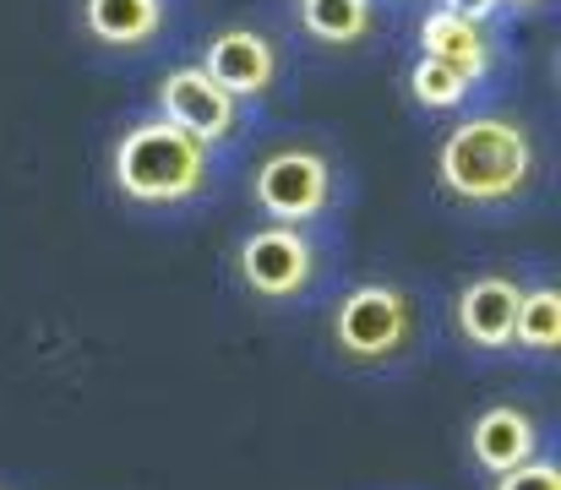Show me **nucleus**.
<instances>
[{"instance_id": "obj_10", "label": "nucleus", "mask_w": 561, "mask_h": 490, "mask_svg": "<svg viewBox=\"0 0 561 490\" xmlns=\"http://www.w3.org/2000/svg\"><path fill=\"white\" fill-rule=\"evenodd\" d=\"M414 44H420L425 60H442V66L463 71L474 88L496 71V55H502L496 27L480 22V16H463V11H453V5H431V11L420 16V27H414Z\"/></svg>"}, {"instance_id": "obj_2", "label": "nucleus", "mask_w": 561, "mask_h": 490, "mask_svg": "<svg viewBox=\"0 0 561 490\" xmlns=\"http://www.w3.org/2000/svg\"><path fill=\"white\" fill-rule=\"evenodd\" d=\"M110 185L131 213H191L218 191V153L181 126L142 115L110 148Z\"/></svg>"}, {"instance_id": "obj_9", "label": "nucleus", "mask_w": 561, "mask_h": 490, "mask_svg": "<svg viewBox=\"0 0 561 490\" xmlns=\"http://www.w3.org/2000/svg\"><path fill=\"white\" fill-rule=\"evenodd\" d=\"M546 453H551V431L529 403H485L469 420V464L485 480H496L507 469H524Z\"/></svg>"}, {"instance_id": "obj_7", "label": "nucleus", "mask_w": 561, "mask_h": 490, "mask_svg": "<svg viewBox=\"0 0 561 490\" xmlns=\"http://www.w3.org/2000/svg\"><path fill=\"white\" fill-rule=\"evenodd\" d=\"M153 115L170 121V126H181L191 143H202V148H213V153L245 137V104L229 99L202 66H175V71L159 77Z\"/></svg>"}, {"instance_id": "obj_5", "label": "nucleus", "mask_w": 561, "mask_h": 490, "mask_svg": "<svg viewBox=\"0 0 561 490\" xmlns=\"http://www.w3.org/2000/svg\"><path fill=\"white\" fill-rule=\"evenodd\" d=\"M245 196L256 207V224H289V229H322L344 207V169L333 148L295 137L273 143L262 159L251 163Z\"/></svg>"}, {"instance_id": "obj_11", "label": "nucleus", "mask_w": 561, "mask_h": 490, "mask_svg": "<svg viewBox=\"0 0 561 490\" xmlns=\"http://www.w3.org/2000/svg\"><path fill=\"white\" fill-rule=\"evenodd\" d=\"M170 27V0H82V33L104 49H153Z\"/></svg>"}, {"instance_id": "obj_15", "label": "nucleus", "mask_w": 561, "mask_h": 490, "mask_svg": "<svg viewBox=\"0 0 561 490\" xmlns=\"http://www.w3.org/2000/svg\"><path fill=\"white\" fill-rule=\"evenodd\" d=\"M491 490H561V464L546 453V458H535V464H524V469L496 475Z\"/></svg>"}, {"instance_id": "obj_4", "label": "nucleus", "mask_w": 561, "mask_h": 490, "mask_svg": "<svg viewBox=\"0 0 561 490\" xmlns=\"http://www.w3.org/2000/svg\"><path fill=\"white\" fill-rule=\"evenodd\" d=\"M420 295L398 278H360L328 311V349L350 371H392L420 349Z\"/></svg>"}, {"instance_id": "obj_1", "label": "nucleus", "mask_w": 561, "mask_h": 490, "mask_svg": "<svg viewBox=\"0 0 561 490\" xmlns=\"http://www.w3.org/2000/svg\"><path fill=\"white\" fill-rule=\"evenodd\" d=\"M436 191L447 207L474 218H507L529 207L546 185V148L540 132L507 110L463 115L436 143Z\"/></svg>"}, {"instance_id": "obj_17", "label": "nucleus", "mask_w": 561, "mask_h": 490, "mask_svg": "<svg viewBox=\"0 0 561 490\" xmlns=\"http://www.w3.org/2000/svg\"><path fill=\"white\" fill-rule=\"evenodd\" d=\"M0 490H5V486H0Z\"/></svg>"}, {"instance_id": "obj_16", "label": "nucleus", "mask_w": 561, "mask_h": 490, "mask_svg": "<svg viewBox=\"0 0 561 490\" xmlns=\"http://www.w3.org/2000/svg\"><path fill=\"white\" fill-rule=\"evenodd\" d=\"M496 5H513V11H540L546 0H496Z\"/></svg>"}, {"instance_id": "obj_14", "label": "nucleus", "mask_w": 561, "mask_h": 490, "mask_svg": "<svg viewBox=\"0 0 561 490\" xmlns=\"http://www.w3.org/2000/svg\"><path fill=\"white\" fill-rule=\"evenodd\" d=\"M403 88H409L414 110H425V115H453V110H463L469 93H474V82H469L463 71H453V66H442V60H425V55H414Z\"/></svg>"}, {"instance_id": "obj_8", "label": "nucleus", "mask_w": 561, "mask_h": 490, "mask_svg": "<svg viewBox=\"0 0 561 490\" xmlns=\"http://www.w3.org/2000/svg\"><path fill=\"white\" fill-rule=\"evenodd\" d=\"M196 66H202L229 99H240V104H256V99H267V93L284 82V49H278L262 27H251V22L218 27V33L207 38V49H202Z\"/></svg>"}, {"instance_id": "obj_6", "label": "nucleus", "mask_w": 561, "mask_h": 490, "mask_svg": "<svg viewBox=\"0 0 561 490\" xmlns=\"http://www.w3.org/2000/svg\"><path fill=\"white\" fill-rule=\"evenodd\" d=\"M518 300H524V278L507 267H485L469 273L453 300H447V332L458 349L480 354V360H502L513 354V327H518Z\"/></svg>"}, {"instance_id": "obj_3", "label": "nucleus", "mask_w": 561, "mask_h": 490, "mask_svg": "<svg viewBox=\"0 0 561 490\" xmlns=\"http://www.w3.org/2000/svg\"><path fill=\"white\" fill-rule=\"evenodd\" d=\"M328 273H333V246L317 229L251 224L234 235V251H229L234 289L267 311H295V306L317 300Z\"/></svg>"}, {"instance_id": "obj_13", "label": "nucleus", "mask_w": 561, "mask_h": 490, "mask_svg": "<svg viewBox=\"0 0 561 490\" xmlns=\"http://www.w3.org/2000/svg\"><path fill=\"white\" fill-rule=\"evenodd\" d=\"M561 349V289L551 278L524 284L518 300V327H513V354L524 360H557Z\"/></svg>"}, {"instance_id": "obj_12", "label": "nucleus", "mask_w": 561, "mask_h": 490, "mask_svg": "<svg viewBox=\"0 0 561 490\" xmlns=\"http://www.w3.org/2000/svg\"><path fill=\"white\" fill-rule=\"evenodd\" d=\"M300 33L322 49H355L376 33V0H300Z\"/></svg>"}]
</instances>
